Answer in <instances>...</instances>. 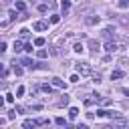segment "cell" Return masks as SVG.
<instances>
[{
    "instance_id": "1",
    "label": "cell",
    "mask_w": 129,
    "mask_h": 129,
    "mask_svg": "<svg viewBox=\"0 0 129 129\" xmlns=\"http://www.w3.org/2000/svg\"><path fill=\"white\" fill-rule=\"evenodd\" d=\"M77 73H79V75H89V73H91L89 62H77Z\"/></svg>"
},
{
    "instance_id": "2",
    "label": "cell",
    "mask_w": 129,
    "mask_h": 129,
    "mask_svg": "<svg viewBox=\"0 0 129 129\" xmlns=\"http://www.w3.org/2000/svg\"><path fill=\"white\" fill-rule=\"evenodd\" d=\"M32 28H34V30H38V32H40V30H46V28H48V22L38 20V22H34V24H32Z\"/></svg>"
},
{
    "instance_id": "3",
    "label": "cell",
    "mask_w": 129,
    "mask_h": 129,
    "mask_svg": "<svg viewBox=\"0 0 129 129\" xmlns=\"http://www.w3.org/2000/svg\"><path fill=\"white\" fill-rule=\"evenodd\" d=\"M20 62H22V64H24L26 69H36V62H34L32 58H28V56H26V58H22Z\"/></svg>"
},
{
    "instance_id": "4",
    "label": "cell",
    "mask_w": 129,
    "mask_h": 129,
    "mask_svg": "<svg viewBox=\"0 0 129 129\" xmlns=\"http://www.w3.org/2000/svg\"><path fill=\"white\" fill-rule=\"evenodd\" d=\"M52 87H56V89H64L67 85H64V81H62V79H58V77H52Z\"/></svg>"
},
{
    "instance_id": "5",
    "label": "cell",
    "mask_w": 129,
    "mask_h": 129,
    "mask_svg": "<svg viewBox=\"0 0 129 129\" xmlns=\"http://www.w3.org/2000/svg\"><path fill=\"white\" fill-rule=\"evenodd\" d=\"M22 127H24V129H30V127H38V123H36L34 119H26V121L22 123Z\"/></svg>"
},
{
    "instance_id": "6",
    "label": "cell",
    "mask_w": 129,
    "mask_h": 129,
    "mask_svg": "<svg viewBox=\"0 0 129 129\" xmlns=\"http://www.w3.org/2000/svg\"><path fill=\"white\" fill-rule=\"evenodd\" d=\"M85 22L89 26H95V24H99V16H89V18H85Z\"/></svg>"
},
{
    "instance_id": "7",
    "label": "cell",
    "mask_w": 129,
    "mask_h": 129,
    "mask_svg": "<svg viewBox=\"0 0 129 129\" xmlns=\"http://www.w3.org/2000/svg\"><path fill=\"white\" fill-rule=\"evenodd\" d=\"M105 50H107V52H115V50H117V44H115L113 40H109V42L105 44Z\"/></svg>"
},
{
    "instance_id": "8",
    "label": "cell",
    "mask_w": 129,
    "mask_h": 129,
    "mask_svg": "<svg viewBox=\"0 0 129 129\" xmlns=\"http://www.w3.org/2000/svg\"><path fill=\"white\" fill-rule=\"evenodd\" d=\"M73 50H75V52H79V54H83V50H85L83 42H75V44H73Z\"/></svg>"
},
{
    "instance_id": "9",
    "label": "cell",
    "mask_w": 129,
    "mask_h": 129,
    "mask_svg": "<svg viewBox=\"0 0 129 129\" xmlns=\"http://www.w3.org/2000/svg\"><path fill=\"white\" fill-rule=\"evenodd\" d=\"M123 77V71H119V69H115L113 73H111V81H117V79H121Z\"/></svg>"
},
{
    "instance_id": "10",
    "label": "cell",
    "mask_w": 129,
    "mask_h": 129,
    "mask_svg": "<svg viewBox=\"0 0 129 129\" xmlns=\"http://www.w3.org/2000/svg\"><path fill=\"white\" fill-rule=\"evenodd\" d=\"M60 8H62V12L67 14V12H69V8H71V0H62V2H60Z\"/></svg>"
},
{
    "instance_id": "11",
    "label": "cell",
    "mask_w": 129,
    "mask_h": 129,
    "mask_svg": "<svg viewBox=\"0 0 129 129\" xmlns=\"http://www.w3.org/2000/svg\"><path fill=\"white\" fill-rule=\"evenodd\" d=\"M69 117H71V119H77V117H79V109H77V107H71V109H69Z\"/></svg>"
},
{
    "instance_id": "12",
    "label": "cell",
    "mask_w": 129,
    "mask_h": 129,
    "mask_svg": "<svg viewBox=\"0 0 129 129\" xmlns=\"http://www.w3.org/2000/svg\"><path fill=\"white\" fill-rule=\"evenodd\" d=\"M14 8H16V10H20V12H24V10H26V4H24V2H20V0H18V2H16V4H14Z\"/></svg>"
},
{
    "instance_id": "13",
    "label": "cell",
    "mask_w": 129,
    "mask_h": 129,
    "mask_svg": "<svg viewBox=\"0 0 129 129\" xmlns=\"http://www.w3.org/2000/svg\"><path fill=\"white\" fill-rule=\"evenodd\" d=\"M89 46H91V50H93V52H97V50H99V42H97V40H89Z\"/></svg>"
},
{
    "instance_id": "14",
    "label": "cell",
    "mask_w": 129,
    "mask_h": 129,
    "mask_svg": "<svg viewBox=\"0 0 129 129\" xmlns=\"http://www.w3.org/2000/svg\"><path fill=\"white\" fill-rule=\"evenodd\" d=\"M58 105H60V107H64V105H69V95H67V93H64V95L60 97V101H58Z\"/></svg>"
},
{
    "instance_id": "15",
    "label": "cell",
    "mask_w": 129,
    "mask_h": 129,
    "mask_svg": "<svg viewBox=\"0 0 129 129\" xmlns=\"http://www.w3.org/2000/svg\"><path fill=\"white\" fill-rule=\"evenodd\" d=\"M28 34H30V30H28V28H22V30H20V38H22V40H26V38H28Z\"/></svg>"
},
{
    "instance_id": "16",
    "label": "cell",
    "mask_w": 129,
    "mask_h": 129,
    "mask_svg": "<svg viewBox=\"0 0 129 129\" xmlns=\"http://www.w3.org/2000/svg\"><path fill=\"white\" fill-rule=\"evenodd\" d=\"M22 48H24V46H22V42H20V40H14V52H20Z\"/></svg>"
},
{
    "instance_id": "17",
    "label": "cell",
    "mask_w": 129,
    "mask_h": 129,
    "mask_svg": "<svg viewBox=\"0 0 129 129\" xmlns=\"http://www.w3.org/2000/svg\"><path fill=\"white\" fill-rule=\"evenodd\" d=\"M36 56H38V58H46V56H48V52H46L44 48H38V52H36Z\"/></svg>"
},
{
    "instance_id": "18",
    "label": "cell",
    "mask_w": 129,
    "mask_h": 129,
    "mask_svg": "<svg viewBox=\"0 0 129 129\" xmlns=\"http://www.w3.org/2000/svg\"><path fill=\"white\" fill-rule=\"evenodd\" d=\"M12 71H14V75H16V77H20V75L24 73V71H22V67H16V64L12 67Z\"/></svg>"
},
{
    "instance_id": "19",
    "label": "cell",
    "mask_w": 129,
    "mask_h": 129,
    "mask_svg": "<svg viewBox=\"0 0 129 129\" xmlns=\"http://www.w3.org/2000/svg\"><path fill=\"white\" fill-rule=\"evenodd\" d=\"M54 123L62 127V125H67V119H64V117H56V119H54Z\"/></svg>"
},
{
    "instance_id": "20",
    "label": "cell",
    "mask_w": 129,
    "mask_h": 129,
    "mask_svg": "<svg viewBox=\"0 0 129 129\" xmlns=\"http://www.w3.org/2000/svg\"><path fill=\"white\" fill-rule=\"evenodd\" d=\"M58 20H60L58 14H52V16H50V24H58Z\"/></svg>"
},
{
    "instance_id": "21",
    "label": "cell",
    "mask_w": 129,
    "mask_h": 129,
    "mask_svg": "<svg viewBox=\"0 0 129 129\" xmlns=\"http://www.w3.org/2000/svg\"><path fill=\"white\" fill-rule=\"evenodd\" d=\"M42 44H44V38H42V36L34 38V46H42Z\"/></svg>"
},
{
    "instance_id": "22",
    "label": "cell",
    "mask_w": 129,
    "mask_h": 129,
    "mask_svg": "<svg viewBox=\"0 0 129 129\" xmlns=\"http://www.w3.org/2000/svg\"><path fill=\"white\" fill-rule=\"evenodd\" d=\"M40 89H42L44 93H52V87H50V85H46V83H44V85H40Z\"/></svg>"
},
{
    "instance_id": "23",
    "label": "cell",
    "mask_w": 129,
    "mask_h": 129,
    "mask_svg": "<svg viewBox=\"0 0 129 129\" xmlns=\"http://www.w3.org/2000/svg\"><path fill=\"white\" fill-rule=\"evenodd\" d=\"M22 50H24V52H32V44H30V42H26V44H24V48H22Z\"/></svg>"
},
{
    "instance_id": "24",
    "label": "cell",
    "mask_w": 129,
    "mask_h": 129,
    "mask_svg": "<svg viewBox=\"0 0 129 129\" xmlns=\"http://www.w3.org/2000/svg\"><path fill=\"white\" fill-rule=\"evenodd\" d=\"M129 6V0H119V8H127Z\"/></svg>"
},
{
    "instance_id": "25",
    "label": "cell",
    "mask_w": 129,
    "mask_h": 129,
    "mask_svg": "<svg viewBox=\"0 0 129 129\" xmlns=\"http://www.w3.org/2000/svg\"><path fill=\"white\" fill-rule=\"evenodd\" d=\"M46 10H48L46 4H38V12H46Z\"/></svg>"
},
{
    "instance_id": "26",
    "label": "cell",
    "mask_w": 129,
    "mask_h": 129,
    "mask_svg": "<svg viewBox=\"0 0 129 129\" xmlns=\"http://www.w3.org/2000/svg\"><path fill=\"white\" fill-rule=\"evenodd\" d=\"M16 18H20V16L16 14V10H10V20H16Z\"/></svg>"
},
{
    "instance_id": "27",
    "label": "cell",
    "mask_w": 129,
    "mask_h": 129,
    "mask_svg": "<svg viewBox=\"0 0 129 129\" xmlns=\"http://www.w3.org/2000/svg\"><path fill=\"white\" fill-rule=\"evenodd\" d=\"M22 95H24V87H18L16 89V97H22Z\"/></svg>"
},
{
    "instance_id": "28",
    "label": "cell",
    "mask_w": 129,
    "mask_h": 129,
    "mask_svg": "<svg viewBox=\"0 0 129 129\" xmlns=\"http://www.w3.org/2000/svg\"><path fill=\"white\" fill-rule=\"evenodd\" d=\"M105 115H107L105 109H97V117H105Z\"/></svg>"
},
{
    "instance_id": "29",
    "label": "cell",
    "mask_w": 129,
    "mask_h": 129,
    "mask_svg": "<svg viewBox=\"0 0 129 129\" xmlns=\"http://www.w3.org/2000/svg\"><path fill=\"white\" fill-rule=\"evenodd\" d=\"M36 123H38V125H48V119L42 117V119H36Z\"/></svg>"
},
{
    "instance_id": "30",
    "label": "cell",
    "mask_w": 129,
    "mask_h": 129,
    "mask_svg": "<svg viewBox=\"0 0 129 129\" xmlns=\"http://www.w3.org/2000/svg\"><path fill=\"white\" fill-rule=\"evenodd\" d=\"M69 81H71V83H79V75H71Z\"/></svg>"
},
{
    "instance_id": "31",
    "label": "cell",
    "mask_w": 129,
    "mask_h": 129,
    "mask_svg": "<svg viewBox=\"0 0 129 129\" xmlns=\"http://www.w3.org/2000/svg\"><path fill=\"white\" fill-rule=\"evenodd\" d=\"M95 101H97V99H85V105H87V107H91Z\"/></svg>"
},
{
    "instance_id": "32",
    "label": "cell",
    "mask_w": 129,
    "mask_h": 129,
    "mask_svg": "<svg viewBox=\"0 0 129 129\" xmlns=\"http://www.w3.org/2000/svg\"><path fill=\"white\" fill-rule=\"evenodd\" d=\"M93 81H95V83H101V75H99V73H97V75H93Z\"/></svg>"
},
{
    "instance_id": "33",
    "label": "cell",
    "mask_w": 129,
    "mask_h": 129,
    "mask_svg": "<svg viewBox=\"0 0 129 129\" xmlns=\"http://www.w3.org/2000/svg\"><path fill=\"white\" fill-rule=\"evenodd\" d=\"M0 52H6V42H0Z\"/></svg>"
},
{
    "instance_id": "34",
    "label": "cell",
    "mask_w": 129,
    "mask_h": 129,
    "mask_svg": "<svg viewBox=\"0 0 129 129\" xmlns=\"http://www.w3.org/2000/svg\"><path fill=\"white\" fill-rule=\"evenodd\" d=\"M121 93H123V95H127V97H129V89H121Z\"/></svg>"
}]
</instances>
